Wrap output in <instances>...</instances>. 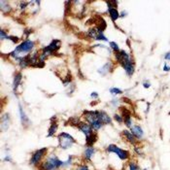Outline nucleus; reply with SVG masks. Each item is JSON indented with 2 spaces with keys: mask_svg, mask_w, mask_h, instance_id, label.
<instances>
[{
  "mask_svg": "<svg viewBox=\"0 0 170 170\" xmlns=\"http://www.w3.org/2000/svg\"><path fill=\"white\" fill-rule=\"evenodd\" d=\"M115 56H116V60H117L118 62L123 67V69H125L126 75L128 77L132 76L135 68H134V63H133L132 59H131L129 53H127L125 51L122 50V51L116 53Z\"/></svg>",
  "mask_w": 170,
  "mask_h": 170,
  "instance_id": "obj_1",
  "label": "nucleus"
},
{
  "mask_svg": "<svg viewBox=\"0 0 170 170\" xmlns=\"http://www.w3.org/2000/svg\"><path fill=\"white\" fill-rule=\"evenodd\" d=\"M63 161H61L57 157L52 156L48 157L46 160L43 164H42V169L43 170H56L57 168H59L60 166H62Z\"/></svg>",
  "mask_w": 170,
  "mask_h": 170,
  "instance_id": "obj_2",
  "label": "nucleus"
},
{
  "mask_svg": "<svg viewBox=\"0 0 170 170\" xmlns=\"http://www.w3.org/2000/svg\"><path fill=\"white\" fill-rule=\"evenodd\" d=\"M59 142L60 148L63 150H66L68 148H70L76 141L70 134H68L66 132H61L59 135Z\"/></svg>",
  "mask_w": 170,
  "mask_h": 170,
  "instance_id": "obj_3",
  "label": "nucleus"
},
{
  "mask_svg": "<svg viewBox=\"0 0 170 170\" xmlns=\"http://www.w3.org/2000/svg\"><path fill=\"white\" fill-rule=\"evenodd\" d=\"M107 152L108 153H115L119 157L120 160H126L127 158L129 157V152H128V151L120 149L118 146L113 145V144L108 146Z\"/></svg>",
  "mask_w": 170,
  "mask_h": 170,
  "instance_id": "obj_4",
  "label": "nucleus"
},
{
  "mask_svg": "<svg viewBox=\"0 0 170 170\" xmlns=\"http://www.w3.org/2000/svg\"><path fill=\"white\" fill-rule=\"evenodd\" d=\"M34 48V43L32 41L30 40H25L24 41L21 45L17 46V48L15 51L18 52L19 53H28L30 52L31 50Z\"/></svg>",
  "mask_w": 170,
  "mask_h": 170,
  "instance_id": "obj_5",
  "label": "nucleus"
},
{
  "mask_svg": "<svg viewBox=\"0 0 170 170\" xmlns=\"http://www.w3.org/2000/svg\"><path fill=\"white\" fill-rule=\"evenodd\" d=\"M47 148H43V149H40V150H37L35 153L32 154V157L30 160V163L33 164V165H36L40 162L41 158L43 157L46 154H47Z\"/></svg>",
  "mask_w": 170,
  "mask_h": 170,
  "instance_id": "obj_6",
  "label": "nucleus"
},
{
  "mask_svg": "<svg viewBox=\"0 0 170 170\" xmlns=\"http://www.w3.org/2000/svg\"><path fill=\"white\" fill-rule=\"evenodd\" d=\"M78 128L82 131V132L86 135V137L88 136H90V135L91 133H94L92 132V127L91 125H88V123L87 122H80L79 123V125H78Z\"/></svg>",
  "mask_w": 170,
  "mask_h": 170,
  "instance_id": "obj_7",
  "label": "nucleus"
},
{
  "mask_svg": "<svg viewBox=\"0 0 170 170\" xmlns=\"http://www.w3.org/2000/svg\"><path fill=\"white\" fill-rule=\"evenodd\" d=\"M130 131L137 139H141L143 136H144V131H143L142 127L140 125H133L130 128Z\"/></svg>",
  "mask_w": 170,
  "mask_h": 170,
  "instance_id": "obj_8",
  "label": "nucleus"
},
{
  "mask_svg": "<svg viewBox=\"0 0 170 170\" xmlns=\"http://www.w3.org/2000/svg\"><path fill=\"white\" fill-rule=\"evenodd\" d=\"M99 120L103 125H110L112 122L110 116L107 113H105L104 111H99Z\"/></svg>",
  "mask_w": 170,
  "mask_h": 170,
  "instance_id": "obj_9",
  "label": "nucleus"
},
{
  "mask_svg": "<svg viewBox=\"0 0 170 170\" xmlns=\"http://www.w3.org/2000/svg\"><path fill=\"white\" fill-rule=\"evenodd\" d=\"M122 135L125 137V139L127 141H128L129 143H131V144H135L137 141V138L135 137L134 135L131 133V131H129V130H123Z\"/></svg>",
  "mask_w": 170,
  "mask_h": 170,
  "instance_id": "obj_10",
  "label": "nucleus"
},
{
  "mask_svg": "<svg viewBox=\"0 0 170 170\" xmlns=\"http://www.w3.org/2000/svg\"><path fill=\"white\" fill-rule=\"evenodd\" d=\"M111 69H112V63L111 62H106L102 67H100L98 69V73L100 75L105 76L106 74H108V72H109Z\"/></svg>",
  "mask_w": 170,
  "mask_h": 170,
  "instance_id": "obj_11",
  "label": "nucleus"
},
{
  "mask_svg": "<svg viewBox=\"0 0 170 170\" xmlns=\"http://www.w3.org/2000/svg\"><path fill=\"white\" fill-rule=\"evenodd\" d=\"M22 73H17L16 75H15V78H14V83H13V90L14 91H17L19 86L21 85V82H22Z\"/></svg>",
  "mask_w": 170,
  "mask_h": 170,
  "instance_id": "obj_12",
  "label": "nucleus"
},
{
  "mask_svg": "<svg viewBox=\"0 0 170 170\" xmlns=\"http://www.w3.org/2000/svg\"><path fill=\"white\" fill-rule=\"evenodd\" d=\"M9 125H10L9 115H5L4 117H2V119H1V129H2V131L8 129Z\"/></svg>",
  "mask_w": 170,
  "mask_h": 170,
  "instance_id": "obj_13",
  "label": "nucleus"
},
{
  "mask_svg": "<svg viewBox=\"0 0 170 170\" xmlns=\"http://www.w3.org/2000/svg\"><path fill=\"white\" fill-rule=\"evenodd\" d=\"M95 153V149L94 147H88V148L85 150V153H84V157L86 158V160H90L91 157L94 156V154Z\"/></svg>",
  "mask_w": 170,
  "mask_h": 170,
  "instance_id": "obj_14",
  "label": "nucleus"
},
{
  "mask_svg": "<svg viewBox=\"0 0 170 170\" xmlns=\"http://www.w3.org/2000/svg\"><path fill=\"white\" fill-rule=\"evenodd\" d=\"M97 140V135L95 133H91L90 136L86 137V141H87V146L88 147H92V145L94 144Z\"/></svg>",
  "mask_w": 170,
  "mask_h": 170,
  "instance_id": "obj_15",
  "label": "nucleus"
},
{
  "mask_svg": "<svg viewBox=\"0 0 170 170\" xmlns=\"http://www.w3.org/2000/svg\"><path fill=\"white\" fill-rule=\"evenodd\" d=\"M19 111H20V115H21V121H22V123H24V125H27V123L29 122V121H28V118L25 116V113H24V109H22V107L21 104H20V105H19Z\"/></svg>",
  "mask_w": 170,
  "mask_h": 170,
  "instance_id": "obj_16",
  "label": "nucleus"
},
{
  "mask_svg": "<svg viewBox=\"0 0 170 170\" xmlns=\"http://www.w3.org/2000/svg\"><path fill=\"white\" fill-rule=\"evenodd\" d=\"M108 12H109V15H110V18L111 20L113 22H116L120 18V14L118 12V10L116 8H113V9H109L108 10Z\"/></svg>",
  "mask_w": 170,
  "mask_h": 170,
  "instance_id": "obj_17",
  "label": "nucleus"
},
{
  "mask_svg": "<svg viewBox=\"0 0 170 170\" xmlns=\"http://www.w3.org/2000/svg\"><path fill=\"white\" fill-rule=\"evenodd\" d=\"M56 130H57V125H56V122H53L52 125H51V126H50V128H49L48 137H51V136H53V135L56 132Z\"/></svg>",
  "mask_w": 170,
  "mask_h": 170,
  "instance_id": "obj_18",
  "label": "nucleus"
},
{
  "mask_svg": "<svg viewBox=\"0 0 170 170\" xmlns=\"http://www.w3.org/2000/svg\"><path fill=\"white\" fill-rule=\"evenodd\" d=\"M123 122H125V125L131 128L133 125H132V120H131V115H127V116H125L123 117Z\"/></svg>",
  "mask_w": 170,
  "mask_h": 170,
  "instance_id": "obj_19",
  "label": "nucleus"
},
{
  "mask_svg": "<svg viewBox=\"0 0 170 170\" xmlns=\"http://www.w3.org/2000/svg\"><path fill=\"white\" fill-rule=\"evenodd\" d=\"M91 127H92V129L98 130V129H100V128H101V127L103 126V123L100 122V121H96V122H94L91 123Z\"/></svg>",
  "mask_w": 170,
  "mask_h": 170,
  "instance_id": "obj_20",
  "label": "nucleus"
},
{
  "mask_svg": "<svg viewBox=\"0 0 170 170\" xmlns=\"http://www.w3.org/2000/svg\"><path fill=\"white\" fill-rule=\"evenodd\" d=\"M110 92L114 95H118V94H121L122 92V91L120 90V88H110Z\"/></svg>",
  "mask_w": 170,
  "mask_h": 170,
  "instance_id": "obj_21",
  "label": "nucleus"
},
{
  "mask_svg": "<svg viewBox=\"0 0 170 170\" xmlns=\"http://www.w3.org/2000/svg\"><path fill=\"white\" fill-rule=\"evenodd\" d=\"M110 47L114 52H116V53L120 52V48H119V46L116 42H110Z\"/></svg>",
  "mask_w": 170,
  "mask_h": 170,
  "instance_id": "obj_22",
  "label": "nucleus"
},
{
  "mask_svg": "<svg viewBox=\"0 0 170 170\" xmlns=\"http://www.w3.org/2000/svg\"><path fill=\"white\" fill-rule=\"evenodd\" d=\"M114 119L116 122H118L119 123H122L123 122V117L121 115H118V114H115L114 115Z\"/></svg>",
  "mask_w": 170,
  "mask_h": 170,
  "instance_id": "obj_23",
  "label": "nucleus"
},
{
  "mask_svg": "<svg viewBox=\"0 0 170 170\" xmlns=\"http://www.w3.org/2000/svg\"><path fill=\"white\" fill-rule=\"evenodd\" d=\"M72 160H73V157L72 156H69L68 160L66 161H63V164H62V167H66V166H69L72 163Z\"/></svg>",
  "mask_w": 170,
  "mask_h": 170,
  "instance_id": "obj_24",
  "label": "nucleus"
},
{
  "mask_svg": "<svg viewBox=\"0 0 170 170\" xmlns=\"http://www.w3.org/2000/svg\"><path fill=\"white\" fill-rule=\"evenodd\" d=\"M139 167L138 165L135 163L134 161H130L129 162V170H138Z\"/></svg>",
  "mask_w": 170,
  "mask_h": 170,
  "instance_id": "obj_25",
  "label": "nucleus"
},
{
  "mask_svg": "<svg viewBox=\"0 0 170 170\" xmlns=\"http://www.w3.org/2000/svg\"><path fill=\"white\" fill-rule=\"evenodd\" d=\"M8 40H11L13 42V43H17V42L19 41V38L18 37H14V36H8V38H7Z\"/></svg>",
  "mask_w": 170,
  "mask_h": 170,
  "instance_id": "obj_26",
  "label": "nucleus"
},
{
  "mask_svg": "<svg viewBox=\"0 0 170 170\" xmlns=\"http://www.w3.org/2000/svg\"><path fill=\"white\" fill-rule=\"evenodd\" d=\"M0 35H1V40L7 39V38H8V35H7V34L5 33L4 30H1V31H0Z\"/></svg>",
  "mask_w": 170,
  "mask_h": 170,
  "instance_id": "obj_27",
  "label": "nucleus"
},
{
  "mask_svg": "<svg viewBox=\"0 0 170 170\" xmlns=\"http://www.w3.org/2000/svg\"><path fill=\"white\" fill-rule=\"evenodd\" d=\"M143 87H144L145 88H149L151 87V84L149 81H145L144 83H143Z\"/></svg>",
  "mask_w": 170,
  "mask_h": 170,
  "instance_id": "obj_28",
  "label": "nucleus"
},
{
  "mask_svg": "<svg viewBox=\"0 0 170 170\" xmlns=\"http://www.w3.org/2000/svg\"><path fill=\"white\" fill-rule=\"evenodd\" d=\"M163 70H164L165 72L170 71V65H168L167 63H164V65H163Z\"/></svg>",
  "mask_w": 170,
  "mask_h": 170,
  "instance_id": "obj_29",
  "label": "nucleus"
},
{
  "mask_svg": "<svg viewBox=\"0 0 170 170\" xmlns=\"http://www.w3.org/2000/svg\"><path fill=\"white\" fill-rule=\"evenodd\" d=\"M112 103V105H114V106H118L119 105V99H113L111 101Z\"/></svg>",
  "mask_w": 170,
  "mask_h": 170,
  "instance_id": "obj_30",
  "label": "nucleus"
},
{
  "mask_svg": "<svg viewBox=\"0 0 170 170\" xmlns=\"http://www.w3.org/2000/svg\"><path fill=\"white\" fill-rule=\"evenodd\" d=\"M77 170H90V169H88L87 165H82V166H80L79 168H77Z\"/></svg>",
  "mask_w": 170,
  "mask_h": 170,
  "instance_id": "obj_31",
  "label": "nucleus"
},
{
  "mask_svg": "<svg viewBox=\"0 0 170 170\" xmlns=\"http://www.w3.org/2000/svg\"><path fill=\"white\" fill-rule=\"evenodd\" d=\"M134 150H135V152H136L138 154H140V156H142V153H141V150L139 149V147H137V146H135L134 147Z\"/></svg>",
  "mask_w": 170,
  "mask_h": 170,
  "instance_id": "obj_32",
  "label": "nucleus"
},
{
  "mask_svg": "<svg viewBox=\"0 0 170 170\" xmlns=\"http://www.w3.org/2000/svg\"><path fill=\"white\" fill-rule=\"evenodd\" d=\"M164 59H165V60H169V61H170V52L166 53L165 55H164Z\"/></svg>",
  "mask_w": 170,
  "mask_h": 170,
  "instance_id": "obj_33",
  "label": "nucleus"
},
{
  "mask_svg": "<svg viewBox=\"0 0 170 170\" xmlns=\"http://www.w3.org/2000/svg\"><path fill=\"white\" fill-rule=\"evenodd\" d=\"M91 96L92 98H97V96H98V94H96V92H92V94H91Z\"/></svg>",
  "mask_w": 170,
  "mask_h": 170,
  "instance_id": "obj_34",
  "label": "nucleus"
},
{
  "mask_svg": "<svg viewBox=\"0 0 170 170\" xmlns=\"http://www.w3.org/2000/svg\"><path fill=\"white\" fill-rule=\"evenodd\" d=\"M126 16V12H122V15H120V17H125Z\"/></svg>",
  "mask_w": 170,
  "mask_h": 170,
  "instance_id": "obj_35",
  "label": "nucleus"
}]
</instances>
